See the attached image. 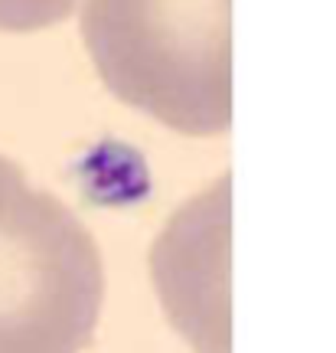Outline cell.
I'll return each instance as SVG.
<instances>
[{"mask_svg":"<svg viewBox=\"0 0 336 353\" xmlns=\"http://www.w3.org/2000/svg\"><path fill=\"white\" fill-rule=\"evenodd\" d=\"M82 43L105 88L189 138L232 125V0H82Z\"/></svg>","mask_w":336,"mask_h":353,"instance_id":"1","label":"cell"},{"mask_svg":"<svg viewBox=\"0 0 336 353\" xmlns=\"http://www.w3.org/2000/svg\"><path fill=\"white\" fill-rule=\"evenodd\" d=\"M105 304L88 226L0 154V353H85Z\"/></svg>","mask_w":336,"mask_h":353,"instance_id":"2","label":"cell"},{"mask_svg":"<svg viewBox=\"0 0 336 353\" xmlns=\"http://www.w3.org/2000/svg\"><path fill=\"white\" fill-rule=\"evenodd\" d=\"M82 0H0V33H39L63 23Z\"/></svg>","mask_w":336,"mask_h":353,"instance_id":"4","label":"cell"},{"mask_svg":"<svg viewBox=\"0 0 336 353\" xmlns=\"http://www.w3.org/2000/svg\"><path fill=\"white\" fill-rule=\"evenodd\" d=\"M232 176L176 210L150 245V278L170 327L193 353H232Z\"/></svg>","mask_w":336,"mask_h":353,"instance_id":"3","label":"cell"}]
</instances>
